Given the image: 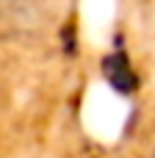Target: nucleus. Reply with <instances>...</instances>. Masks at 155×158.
I'll return each mask as SVG.
<instances>
[{"instance_id": "obj_1", "label": "nucleus", "mask_w": 155, "mask_h": 158, "mask_svg": "<svg viewBox=\"0 0 155 158\" xmlns=\"http://www.w3.org/2000/svg\"><path fill=\"white\" fill-rule=\"evenodd\" d=\"M47 11L39 0H0V31L28 33L44 22Z\"/></svg>"}, {"instance_id": "obj_2", "label": "nucleus", "mask_w": 155, "mask_h": 158, "mask_svg": "<svg viewBox=\"0 0 155 158\" xmlns=\"http://www.w3.org/2000/svg\"><path fill=\"white\" fill-rule=\"evenodd\" d=\"M153 158H155V150H153Z\"/></svg>"}]
</instances>
